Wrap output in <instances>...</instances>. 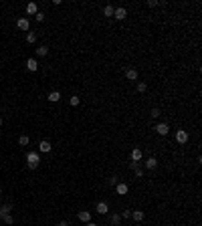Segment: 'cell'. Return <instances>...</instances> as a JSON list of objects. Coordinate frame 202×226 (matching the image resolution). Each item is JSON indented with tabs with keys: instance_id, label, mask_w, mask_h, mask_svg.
<instances>
[{
	"instance_id": "obj_1",
	"label": "cell",
	"mask_w": 202,
	"mask_h": 226,
	"mask_svg": "<svg viewBox=\"0 0 202 226\" xmlns=\"http://www.w3.org/2000/svg\"><path fill=\"white\" fill-rule=\"evenodd\" d=\"M40 164V158H39V153H34V152H28L27 153V166L30 168V170H34V168H39Z\"/></svg>"
},
{
	"instance_id": "obj_2",
	"label": "cell",
	"mask_w": 202,
	"mask_h": 226,
	"mask_svg": "<svg viewBox=\"0 0 202 226\" xmlns=\"http://www.w3.org/2000/svg\"><path fill=\"white\" fill-rule=\"evenodd\" d=\"M125 16H128V10H125L123 6H119V8H115V10H113V18H117V20H123Z\"/></svg>"
},
{
	"instance_id": "obj_3",
	"label": "cell",
	"mask_w": 202,
	"mask_h": 226,
	"mask_svg": "<svg viewBox=\"0 0 202 226\" xmlns=\"http://www.w3.org/2000/svg\"><path fill=\"white\" fill-rule=\"evenodd\" d=\"M154 129H156L158 133H160V135H168V131H170V125H168V123H158V125H156Z\"/></svg>"
},
{
	"instance_id": "obj_4",
	"label": "cell",
	"mask_w": 202,
	"mask_h": 226,
	"mask_svg": "<svg viewBox=\"0 0 202 226\" xmlns=\"http://www.w3.org/2000/svg\"><path fill=\"white\" fill-rule=\"evenodd\" d=\"M95 212L97 214H107L109 212V204L107 202H99V204L95 206Z\"/></svg>"
},
{
	"instance_id": "obj_5",
	"label": "cell",
	"mask_w": 202,
	"mask_h": 226,
	"mask_svg": "<svg viewBox=\"0 0 202 226\" xmlns=\"http://www.w3.org/2000/svg\"><path fill=\"white\" fill-rule=\"evenodd\" d=\"M176 141H178V143H186V141H188V133L184 131V129L176 131Z\"/></svg>"
},
{
	"instance_id": "obj_6",
	"label": "cell",
	"mask_w": 202,
	"mask_h": 226,
	"mask_svg": "<svg viewBox=\"0 0 202 226\" xmlns=\"http://www.w3.org/2000/svg\"><path fill=\"white\" fill-rule=\"evenodd\" d=\"M77 218H79L81 222H85V224H87V222H91V212H87V210H81V212L77 214Z\"/></svg>"
},
{
	"instance_id": "obj_7",
	"label": "cell",
	"mask_w": 202,
	"mask_h": 226,
	"mask_svg": "<svg viewBox=\"0 0 202 226\" xmlns=\"http://www.w3.org/2000/svg\"><path fill=\"white\" fill-rule=\"evenodd\" d=\"M51 149H53V146H51L49 141H45V140H43V141L39 143V152H40V153H49Z\"/></svg>"
},
{
	"instance_id": "obj_8",
	"label": "cell",
	"mask_w": 202,
	"mask_h": 226,
	"mask_svg": "<svg viewBox=\"0 0 202 226\" xmlns=\"http://www.w3.org/2000/svg\"><path fill=\"white\" fill-rule=\"evenodd\" d=\"M12 212V204H4V206H0V220L4 218L6 214H10Z\"/></svg>"
},
{
	"instance_id": "obj_9",
	"label": "cell",
	"mask_w": 202,
	"mask_h": 226,
	"mask_svg": "<svg viewBox=\"0 0 202 226\" xmlns=\"http://www.w3.org/2000/svg\"><path fill=\"white\" fill-rule=\"evenodd\" d=\"M128 184H115V192L119 194V196H125V194H128Z\"/></svg>"
},
{
	"instance_id": "obj_10",
	"label": "cell",
	"mask_w": 202,
	"mask_h": 226,
	"mask_svg": "<svg viewBox=\"0 0 202 226\" xmlns=\"http://www.w3.org/2000/svg\"><path fill=\"white\" fill-rule=\"evenodd\" d=\"M146 168H148V170H156V168H158V160H156V158H148V160H146Z\"/></svg>"
},
{
	"instance_id": "obj_11",
	"label": "cell",
	"mask_w": 202,
	"mask_h": 226,
	"mask_svg": "<svg viewBox=\"0 0 202 226\" xmlns=\"http://www.w3.org/2000/svg\"><path fill=\"white\" fill-rule=\"evenodd\" d=\"M27 69H28V71H36V69H39L36 59H28V61H27Z\"/></svg>"
},
{
	"instance_id": "obj_12",
	"label": "cell",
	"mask_w": 202,
	"mask_h": 226,
	"mask_svg": "<svg viewBox=\"0 0 202 226\" xmlns=\"http://www.w3.org/2000/svg\"><path fill=\"white\" fill-rule=\"evenodd\" d=\"M125 79L135 81V79H137V71H135V69H128V71H125Z\"/></svg>"
},
{
	"instance_id": "obj_13",
	"label": "cell",
	"mask_w": 202,
	"mask_h": 226,
	"mask_svg": "<svg viewBox=\"0 0 202 226\" xmlns=\"http://www.w3.org/2000/svg\"><path fill=\"white\" fill-rule=\"evenodd\" d=\"M140 160H141V149H137V147L131 149V162H137V164H140Z\"/></svg>"
},
{
	"instance_id": "obj_14",
	"label": "cell",
	"mask_w": 202,
	"mask_h": 226,
	"mask_svg": "<svg viewBox=\"0 0 202 226\" xmlns=\"http://www.w3.org/2000/svg\"><path fill=\"white\" fill-rule=\"evenodd\" d=\"M39 12V6L34 4V2H28L27 4V14H36Z\"/></svg>"
},
{
	"instance_id": "obj_15",
	"label": "cell",
	"mask_w": 202,
	"mask_h": 226,
	"mask_svg": "<svg viewBox=\"0 0 202 226\" xmlns=\"http://www.w3.org/2000/svg\"><path fill=\"white\" fill-rule=\"evenodd\" d=\"M49 101H51V103L61 101V93H59V91H51V93H49Z\"/></svg>"
},
{
	"instance_id": "obj_16",
	"label": "cell",
	"mask_w": 202,
	"mask_h": 226,
	"mask_svg": "<svg viewBox=\"0 0 202 226\" xmlns=\"http://www.w3.org/2000/svg\"><path fill=\"white\" fill-rule=\"evenodd\" d=\"M144 216H146V214L141 212V210H134V212H131V218H134L135 222H141V220H144Z\"/></svg>"
},
{
	"instance_id": "obj_17",
	"label": "cell",
	"mask_w": 202,
	"mask_h": 226,
	"mask_svg": "<svg viewBox=\"0 0 202 226\" xmlns=\"http://www.w3.org/2000/svg\"><path fill=\"white\" fill-rule=\"evenodd\" d=\"M16 27H18L20 30H28V18H20L18 22H16Z\"/></svg>"
},
{
	"instance_id": "obj_18",
	"label": "cell",
	"mask_w": 202,
	"mask_h": 226,
	"mask_svg": "<svg viewBox=\"0 0 202 226\" xmlns=\"http://www.w3.org/2000/svg\"><path fill=\"white\" fill-rule=\"evenodd\" d=\"M113 10H115V8L111 6V4H107V6L103 8V14H105V16H113Z\"/></svg>"
},
{
	"instance_id": "obj_19",
	"label": "cell",
	"mask_w": 202,
	"mask_h": 226,
	"mask_svg": "<svg viewBox=\"0 0 202 226\" xmlns=\"http://www.w3.org/2000/svg\"><path fill=\"white\" fill-rule=\"evenodd\" d=\"M119 222H121V216H119V214H111V224L117 226Z\"/></svg>"
},
{
	"instance_id": "obj_20",
	"label": "cell",
	"mask_w": 202,
	"mask_h": 226,
	"mask_svg": "<svg viewBox=\"0 0 202 226\" xmlns=\"http://www.w3.org/2000/svg\"><path fill=\"white\" fill-rule=\"evenodd\" d=\"M47 53H49V49L45 47V45H43V47H39V49H36V55H39V57H45V55H47Z\"/></svg>"
},
{
	"instance_id": "obj_21",
	"label": "cell",
	"mask_w": 202,
	"mask_h": 226,
	"mask_svg": "<svg viewBox=\"0 0 202 226\" xmlns=\"http://www.w3.org/2000/svg\"><path fill=\"white\" fill-rule=\"evenodd\" d=\"M27 42H28V45L36 42V34H34V33H28V34H27Z\"/></svg>"
},
{
	"instance_id": "obj_22",
	"label": "cell",
	"mask_w": 202,
	"mask_h": 226,
	"mask_svg": "<svg viewBox=\"0 0 202 226\" xmlns=\"http://www.w3.org/2000/svg\"><path fill=\"white\" fill-rule=\"evenodd\" d=\"M28 141H30V140H28V135H20V137H18L20 146H28Z\"/></svg>"
},
{
	"instance_id": "obj_23",
	"label": "cell",
	"mask_w": 202,
	"mask_h": 226,
	"mask_svg": "<svg viewBox=\"0 0 202 226\" xmlns=\"http://www.w3.org/2000/svg\"><path fill=\"white\" fill-rule=\"evenodd\" d=\"M150 115H152V117H154V119H158V117H160V115H162V111H160V109H158V107H154V109H152V113H150Z\"/></svg>"
},
{
	"instance_id": "obj_24",
	"label": "cell",
	"mask_w": 202,
	"mask_h": 226,
	"mask_svg": "<svg viewBox=\"0 0 202 226\" xmlns=\"http://www.w3.org/2000/svg\"><path fill=\"white\" fill-rule=\"evenodd\" d=\"M79 97H77V95H73V97H71V99H69V103H71V105H73V107H77V105H79Z\"/></svg>"
},
{
	"instance_id": "obj_25",
	"label": "cell",
	"mask_w": 202,
	"mask_h": 226,
	"mask_svg": "<svg viewBox=\"0 0 202 226\" xmlns=\"http://www.w3.org/2000/svg\"><path fill=\"white\" fill-rule=\"evenodd\" d=\"M137 91H140V93H146V91H148V85H146V83H137Z\"/></svg>"
},
{
	"instance_id": "obj_26",
	"label": "cell",
	"mask_w": 202,
	"mask_h": 226,
	"mask_svg": "<svg viewBox=\"0 0 202 226\" xmlns=\"http://www.w3.org/2000/svg\"><path fill=\"white\" fill-rule=\"evenodd\" d=\"M34 18H36V22H43V20H45V14H43V12H36V14H34Z\"/></svg>"
},
{
	"instance_id": "obj_27",
	"label": "cell",
	"mask_w": 202,
	"mask_h": 226,
	"mask_svg": "<svg viewBox=\"0 0 202 226\" xmlns=\"http://www.w3.org/2000/svg\"><path fill=\"white\" fill-rule=\"evenodd\" d=\"M2 220H4L6 224H12V222H14V218H12V216H10V214H6V216H4V218H2Z\"/></svg>"
},
{
	"instance_id": "obj_28",
	"label": "cell",
	"mask_w": 202,
	"mask_h": 226,
	"mask_svg": "<svg viewBox=\"0 0 202 226\" xmlns=\"http://www.w3.org/2000/svg\"><path fill=\"white\" fill-rule=\"evenodd\" d=\"M121 218H131V210H123V214H121Z\"/></svg>"
},
{
	"instance_id": "obj_29",
	"label": "cell",
	"mask_w": 202,
	"mask_h": 226,
	"mask_svg": "<svg viewBox=\"0 0 202 226\" xmlns=\"http://www.w3.org/2000/svg\"><path fill=\"white\" fill-rule=\"evenodd\" d=\"M135 178H144V172H141L140 168H135Z\"/></svg>"
},
{
	"instance_id": "obj_30",
	"label": "cell",
	"mask_w": 202,
	"mask_h": 226,
	"mask_svg": "<svg viewBox=\"0 0 202 226\" xmlns=\"http://www.w3.org/2000/svg\"><path fill=\"white\" fill-rule=\"evenodd\" d=\"M158 4H160V2H156V0H150V2H148V6H152V8H156Z\"/></svg>"
},
{
	"instance_id": "obj_31",
	"label": "cell",
	"mask_w": 202,
	"mask_h": 226,
	"mask_svg": "<svg viewBox=\"0 0 202 226\" xmlns=\"http://www.w3.org/2000/svg\"><path fill=\"white\" fill-rule=\"evenodd\" d=\"M117 184V178H109V186H115Z\"/></svg>"
},
{
	"instance_id": "obj_32",
	"label": "cell",
	"mask_w": 202,
	"mask_h": 226,
	"mask_svg": "<svg viewBox=\"0 0 202 226\" xmlns=\"http://www.w3.org/2000/svg\"><path fill=\"white\" fill-rule=\"evenodd\" d=\"M87 226H99V224H95V222H87Z\"/></svg>"
},
{
	"instance_id": "obj_33",
	"label": "cell",
	"mask_w": 202,
	"mask_h": 226,
	"mask_svg": "<svg viewBox=\"0 0 202 226\" xmlns=\"http://www.w3.org/2000/svg\"><path fill=\"white\" fill-rule=\"evenodd\" d=\"M55 226H67V222H61V224H55Z\"/></svg>"
},
{
	"instance_id": "obj_34",
	"label": "cell",
	"mask_w": 202,
	"mask_h": 226,
	"mask_svg": "<svg viewBox=\"0 0 202 226\" xmlns=\"http://www.w3.org/2000/svg\"><path fill=\"white\" fill-rule=\"evenodd\" d=\"M0 127H2V119H0Z\"/></svg>"
},
{
	"instance_id": "obj_35",
	"label": "cell",
	"mask_w": 202,
	"mask_h": 226,
	"mask_svg": "<svg viewBox=\"0 0 202 226\" xmlns=\"http://www.w3.org/2000/svg\"><path fill=\"white\" fill-rule=\"evenodd\" d=\"M0 194H2V188H0Z\"/></svg>"
}]
</instances>
